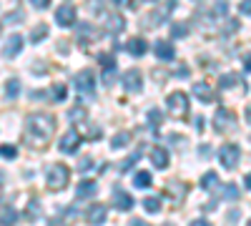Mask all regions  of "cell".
<instances>
[{
  "label": "cell",
  "mask_w": 251,
  "mask_h": 226,
  "mask_svg": "<svg viewBox=\"0 0 251 226\" xmlns=\"http://www.w3.org/2000/svg\"><path fill=\"white\" fill-rule=\"evenodd\" d=\"M55 131V118L48 116V113H33L28 121H25V141H30L33 146H46L50 141Z\"/></svg>",
  "instance_id": "obj_1"
},
{
  "label": "cell",
  "mask_w": 251,
  "mask_h": 226,
  "mask_svg": "<svg viewBox=\"0 0 251 226\" xmlns=\"http://www.w3.org/2000/svg\"><path fill=\"white\" fill-rule=\"evenodd\" d=\"M46 181L50 191H63L71 181V169L63 166V163H53V166L46 171Z\"/></svg>",
  "instance_id": "obj_2"
},
{
  "label": "cell",
  "mask_w": 251,
  "mask_h": 226,
  "mask_svg": "<svg viewBox=\"0 0 251 226\" xmlns=\"http://www.w3.org/2000/svg\"><path fill=\"white\" fill-rule=\"evenodd\" d=\"M219 161H221V166L224 169H236L239 166V161H241V149L234 146V143H226V146L219 149Z\"/></svg>",
  "instance_id": "obj_3"
},
{
  "label": "cell",
  "mask_w": 251,
  "mask_h": 226,
  "mask_svg": "<svg viewBox=\"0 0 251 226\" xmlns=\"http://www.w3.org/2000/svg\"><path fill=\"white\" fill-rule=\"evenodd\" d=\"M236 126V113L231 108H219L216 116H214V128L216 131H228V128H234Z\"/></svg>",
  "instance_id": "obj_4"
},
{
  "label": "cell",
  "mask_w": 251,
  "mask_h": 226,
  "mask_svg": "<svg viewBox=\"0 0 251 226\" xmlns=\"http://www.w3.org/2000/svg\"><path fill=\"white\" fill-rule=\"evenodd\" d=\"M166 103H169V108L176 113V116H183L186 108H188V96L183 91H174L169 98H166Z\"/></svg>",
  "instance_id": "obj_5"
},
{
  "label": "cell",
  "mask_w": 251,
  "mask_h": 226,
  "mask_svg": "<svg viewBox=\"0 0 251 226\" xmlns=\"http://www.w3.org/2000/svg\"><path fill=\"white\" fill-rule=\"evenodd\" d=\"M73 86H75L78 93L93 96V73H91V71H80V73L73 78Z\"/></svg>",
  "instance_id": "obj_6"
},
{
  "label": "cell",
  "mask_w": 251,
  "mask_h": 226,
  "mask_svg": "<svg viewBox=\"0 0 251 226\" xmlns=\"http://www.w3.org/2000/svg\"><path fill=\"white\" fill-rule=\"evenodd\" d=\"M113 206H116L118 211H131V209H133V196L126 194L121 186H116V189H113Z\"/></svg>",
  "instance_id": "obj_7"
},
{
  "label": "cell",
  "mask_w": 251,
  "mask_h": 226,
  "mask_svg": "<svg viewBox=\"0 0 251 226\" xmlns=\"http://www.w3.org/2000/svg\"><path fill=\"white\" fill-rule=\"evenodd\" d=\"M80 141H83V138H80L78 131H68L66 136L60 138V151H63V153H75L78 146H80Z\"/></svg>",
  "instance_id": "obj_8"
},
{
  "label": "cell",
  "mask_w": 251,
  "mask_h": 226,
  "mask_svg": "<svg viewBox=\"0 0 251 226\" xmlns=\"http://www.w3.org/2000/svg\"><path fill=\"white\" fill-rule=\"evenodd\" d=\"M55 20H58V25L71 28V25L75 23V8H73V5H60V8L55 10Z\"/></svg>",
  "instance_id": "obj_9"
},
{
  "label": "cell",
  "mask_w": 251,
  "mask_h": 226,
  "mask_svg": "<svg viewBox=\"0 0 251 226\" xmlns=\"http://www.w3.org/2000/svg\"><path fill=\"white\" fill-rule=\"evenodd\" d=\"M106 216H108V209L103 206V203H93V206L86 211V219H88L91 226H100L103 221H106Z\"/></svg>",
  "instance_id": "obj_10"
},
{
  "label": "cell",
  "mask_w": 251,
  "mask_h": 226,
  "mask_svg": "<svg viewBox=\"0 0 251 226\" xmlns=\"http://www.w3.org/2000/svg\"><path fill=\"white\" fill-rule=\"evenodd\" d=\"M123 88L126 91H141V71L131 68L128 73H123Z\"/></svg>",
  "instance_id": "obj_11"
},
{
  "label": "cell",
  "mask_w": 251,
  "mask_h": 226,
  "mask_svg": "<svg viewBox=\"0 0 251 226\" xmlns=\"http://www.w3.org/2000/svg\"><path fill=\"white\" fill-rule=\"evenodd\" d=\"M20 50H23V35H18V33H13L10 38H8V43H5V58H15Z\"/></svg>",
  "instance_id": "obj_12"
},
{
  "label": "cell",
  "mask_w": 251,
  "mask_h": 226,
  "mask_svg": "<svg viewBox=\"0 0 251 226\" xmlns=\"http://www.w3.org/2000/svg\"><path fill=\"white\" fill-rule=\"evenodd\" d=\"M169 151L166 149H161V146H153L151 149V163H153V169H166L169 166Z\"/></svg>",
  "instance_id": "obj_13"
},
{
  "label": "cell",
  "mask_w": 251,
  "mask_h": 226,
  "mask_svg": "<svg viewBox=\"0 0 251 226\" xmlns=\"http://www.w3.org/2000/svg\"><path fill=\"white\" fill-rule=\"evenodd\" d=\"M153 53H156L161 60H174V55H176V50H174V46L169 43V40H156Z\"/></svg>",
  "instance_id": "obj_14"
},
{
  "label": "cell",
  "mask_w": 251,
  "mask_h": 226,
  "mask_svg": "<svg viewBox=\"0 0 251 226\" xmlns=\"http://www.w3.org/2000/svg\"><path fill=\"white\" fill-rule=\"evenodd\" d=\"M96 194H98V183L96 181H80L78 189H75V196L78 199H91Z\"/></svg>",
  "instance_id": "obj_15"
},
{
  "label": "cell",
  "mask_w": 251,
  "mask_h": 226,
  "mask_svg": "<svg viewBox=\"0 0 251 226\" xmlns=\"http://www.w3.org/2000/svg\"><path fill=\"white\" fill-rule=\"evenodd\" d=\"M194 96L199 100H203V103H211V100L216 98V93L211 91V86H208V83H196L194 86Z\"/></svg>",
  "instance_id": "obj_16"
},
{
  "label": "cell",
  "mask_w": 251,
  "mask_h": 226,
  "mask_svg": "<svg viewBox=\"0 0 251 226\" xmlns=\"http://www.w3.org/2000/svg\"><path fill=\"white\" fill-rule=\"evenodd\" d=\"M146 48H149V46H146L143 38H131L128 43H126V50H128L131 55H136V58H141L146 53Z\"/></svg>",
  "instance_id": "obj_17"
},
{
  "label": "cell",
  "mask_w": 251,
  "mask_h": 226,
  "mask_svg": "<svg viewBox=\"0 0 251 226\" xmlns=\"http://www.w3.org/2000/svg\"><path fill=\"white\" fill-rule=\"evenodd\" d=\"M15 221H18V211L15 209H3L0 211V226H15Z\"/></svg>",
  "instance_id": "obj_18"
},
{
  "label": "cell",
  "mask_w": 251,
  "mask_h": 226,
  "mask_svg": "<svg viewBox=\"0 0 251 226\" xmlns=\"http://www.w3.org/2000/svg\"><path fill=\"white\" fill-rule=\"evenodd\" d=\"M216 186H219V176H216L214 171H208V174L201 176V189L211 191V189H216Z\"/></svg>",
  "instance_id": "obj_19"
},
{
  "label": "cell",
  "mask_w": 251,
  "mask_h": 226,
  "mask_svg": "<svg viewBox=\"0 0 251 226\" xmlns=\"http://www.w3.org/2000/svg\"><path fill=\"white\" fill-rule=\"evenodd\" d=\"M143 206H146V211H149V214H158L161 211V199L158 196H146L143 199Z\"/></svg>",
  "instance_id": "obj_20"
},
{
  "label": "cell",
  "mask_w": 251,
  "mask_h": 226,
  "mask_svg": "<svg viewBox=\"0 0 251 226\" xmlns=\"http://www.w3.org/2000/svg\"><path fill=\"white\" fill-rule=\"evenodd\" d=\"M128 141H131V133H128V131H121V133H116V136L111 138V149H123Z\"/></svg>",
  "instance_id": "obj_21"
},
{
  "label": "cell",
  "mask_w": 251,
  "mask_h": 226,
  "mask_svg": "<svg viewBox=\"0 0 251 226\" xmlns=\"http://www.w3.org/2000/svg\"><path fill=\"white\" fill-rule=\"evenodd\" d=\"M221 196L226 201H236L239 199V189L234 186V183H224V186H221Z\"/></svg>",
  "instance_id": "obj_22"
},
{
  "label": "cell",
  "mask_w": 251,
  "mask_h": 226,
  "mask_svg": "<svg viewBox=\"0 0 251 226\" xmlns=\"http://www.w3.org/2000/svg\"><path fill=\"white\" fill-rule=\"evenodd\" d=\"M151 181H153V178H151V174H149V171H138V174H136V178H133V183H136L138 189L151 186Z\"/></svg>",
  "instance_id": "obj_23"
},
{
  "label": "cell",
  "mask_w": 251,
  "mask_h": 226,
  "mask_svg": "<svg viewBox=\"0 0 251 226\" xmlns=\"http://www.w3.org/2000/svg\"><path fill=\"white\" fill-rule=\"evenodd\" d=\"M108 28H111L113 33H121V30L126 28V20H123L121 15H116V13H113V15L108 18Z\"/></svg>",
  "instance_id": "obj_24"
},
{
  "label": "cell",
  "mask_w": 251,
  "mask_h": 226,
  "mask_svg": "<svg viewBox=\"0 0 251 226\" xmlns=\"http://www.w3.org/2000/svg\"><path fill=\"white\" fill-rule=\"evenodd\" d=\"M169 196H174V201H181L186 196V186L183 183H174V186L169 183Z\"/></svg>",
  "instance_id": "obj_25"
},
{
  "label": "cell",
  "mask_w": 251,
  "mask_h": 226,
  "mask_svg": "<svg viewBox=\"0 0 251 226\" xmlns=\"http://www.w3.org/2000/svg\"><path fill=\"white\" fill-rule=\"evenodd\" d=\"M236 83H241V78L239 75H221V80H219V86L224 88V91H228V88H231V86H236Z\"/></svg>",
  "instance_id": "obj_26"
},
{
  "label": "cell",
  "mask_w": 251,
  "mask_h": 226,
  "mask_svg": "<svg viewBox=\"0 0 251 226\" xmlns=\"http://www.w3.org/2000/svg\"><path fill=\"white\" fill-rule=\"evenodd\" d=\"M18 93H20V80H18V78L8 80V86H5V96H8V98H18Z\"/></svg>",
  "instance_id": "obj_27"
},
{
  "label": "cell",
  "mask_w": 251,
  "mask_h": 226,
  "mask_svg": "<svg viewBox=\"0 0 251 226\" xmlns=\"http://www.w3.org/2000/svg\"><path fill=\"white\" fill-rule=\"evenodd\" d=\"M68 118H71V123L83 121V118H86V108H83V106H73V108L68 111Z\"/></svg>",
  "instance_id": "obj_28"
},
{
  "label": "cell",
  "mask_w": 251,
  "mask_h": 226,
  "mask_svg": "<svg viewBox=\"0 0 251 226\" xmlns=\"http://www.w3.org/2000/svg\"><path fill=\"white\" fill-rule=\"evenodd\" d=\"M25 216H28V221H35V219L40 216V203H38L35 199L28 203V211H25Z\"/></svg>",
  "instance_id": "obj_29"
},
{
  "label": "cell",
  "mask_w": 251,
  "mask_h": 226,
  "mask_svg": "<svg viewBox=\"0 0 251 226\" xmlns=\"http://www.w3.org/2000/svg\"><path fill=\"white\" fill-rule=\"evenodd\" d=\"M18 156V149L15 146H10V143H3V146H0V158H15Z\"/></svg>",
  "instance_id": "obj_30"
},
{
  "label": "cell",
  "mask_w": 251,
  "mask_h": 226,
  "mask_svg": "<svg viewBox=\"0 0 251 226\" xmlns=\"http://www.w3.org/2000/svg\"><path fill=\"white\" fill-rule=\"evenodd\" d=\"M171 35L174 38H186L188 35V25L186 23H174L171 25Z\"/></svg>",
  "instance_id": "obj_31"
},
{
  "label": "cell",
  "mask_w": 251,
  "mask_h": 226,
  "mask_svg": "<svg viewBox=\"0 0 251 226\" xmlns=\"http://www.w3.org/2000/svg\"><path fill=\"white\" fill-rule=\"evenodd\" d=\"M113 78H116V68H103V86L111 88L113 86Z\"/></svg>",
  "instance_id": "obj_32"
},
{
  "label": "cell",
  "mask_w": 251,
  "mask_h": 226,
  "mask_svg": "<svg viewBox=\"0 0 251 226\" xmlns=\"http://www.w3.org/2000/svg\"><path fill=\"white\" fill-rule=\"evenodd\" d=\"M138 158H141V151H136V153H133V156H128V158H126V161H123V163H121V171H123V174H126V171H128V169H131V166H136V161H138Z\"/></svg>",
  "instance_id": "obj_33"
},
{
  "label": "cell",
  "mask_w": 251,
  "mask_h": 226,
  "mask_svg": "<svg viewBox=\"0 0 251 226\" xmlns=\"http://www.w3.org/2000/svg\"><path fill=\"white\" fill-rule=\"evenodd\" d=\"M161 121H163V113L156 111V108H151V113H149V123H151L153 128H158V126H161Z\"/></svg>",
  "instance_id": "obj_34"
},
{
  "label": "cell",
  "mask_w": 251,
  "mask_h": 226,
  "mask_svg": "<svg viewBox=\"0 0 251 226\" xmlns=\"http://www.w3.org/2000/svg\"><path fill=\"white\" fill-rule=\"evenodd\" d=\"M46 35H48V28H46V25H38V28L30 33V40H33V43H38V40H43Z\"/></svg>",
  "instance_id": "obj_35"
},
{
  "label": "cell",
  "mask_w": 251,
  "mask_h": 226,
  "mask_svg": "<svg viewBox=\"0 0 251 226\" xmlns=\"http://www.w3.org/2000/svg\"><path fill=\"white\" fill-rule=\"evenodd\" d=\"M20 20H23V13H13V15H5L3 18V25H10V23H20Z\"/></svg>",
  "instance_id": "obj_36"
},
{
  "label": "cell",
  "mask_w": 251,
  "mask_h": 226,
  "mask_svg": "<svg viewBox=\"0 0 251 226\" xmlns=\"http://www.w3.org/2000/svg\"><path fill=\"white\" fill-rule=\"evenodd\" d=\"M91 166H93V158H91V156H83V158L78 161V171H88Z\"/></svg>",
  "instance_id": "obj_37"
},
{
  "label": "cell",
  "mask_w": 251,
  "mask_h": 226,
  "mask_svg": "<svg viewBox=\"0 0 251 226\" xmlns=\"http://www.w3.org/2000/svg\"><path fill=\"white\" fill-rule=\"evenodd\" d=\"M53 98H55V100H63V98H66V86H63V83L53 86Z\"/></svg>",
  "instance_id": "obj_38"
},
{
  "label": "cell",
  "mask_w": 251,
  "mask_h": 226,
  "mask_svg": "<svg viewBox=\"0 0 251 226\" xmlns=\"http://www.w3.org/2000/svg\"><path fill=\"white\" fill-rule=\"evenodd\" d=\"M98 60H100V63L106 66V68H116V58H113V55H106V53H103Z\"/></svg>",
  "instance_id": "obj_39"
},
{
  "label": "cell",
  "mask_w": 251,
  "mask_h": 226,
  "mask_svg": "<svg viewBox=\"0 0 251 226\" xmlns=\"http://www.w3.org/2000/svg\"><path fill=\"white\" fill-rule=\"evenodd\" d=\"M30 5L38 10H46V8H50V0H30Z\"/></svg>",
  "instance_id": "obj_40"
},
{
  "label": "cell",
  "mask_w": 251,
  "mask_h": 226,
  "mask_svg": "<svg viewBox=\"0 0 251 226\" xmlns=\"http://www.w3.org/2000/svg\"><path fill=\"white\" fill-rule=\"evenodd\" d=\"M239 30V20H228L226 23V33H236Z\"/></svg>",
  "instance_id": "obj_41"
},
{
  "label": "cell",
  "mask_w": 251,
  "mask_h": 226,
  "mask_svg": "<svg viewBox=\"0 0 251 226\" xmlns=\"http://www.w3.org/2000/svg\"><path fill=\"white\" fill-rule=\"evenodd\" d=\"M244 15H251V0H241V8H239Z\"/></svg>",
  "instance_id": "obj_42"
},
{
  "label": "cell",
  "mask_w": 251,
  "mask_h": 226,
  "mask_svg": "<svg viewBox=\"0 0 251 226\" xmlns=\"http://www.w3.org/2000/svg\"><path fill=\"white\" fill-rule=\"evenodd\" d=\"M216 15H226V0H219L216 3V10H214Z\"/></svg>",
  "instance_id": "obj_43"
},
{
  "label": "cell",
  "mask_w": 251,
  "mask_h": 226,
  "mask_svg": "<svg viewBox=\"0 0 251 226\" xmlns=\"http://www.w3.org/2000/svg\"><path fill=\"white\" fill-rule=\"evenodd\" d=\"M191 226H211L206 219H196V221H191Z\"/></svg>",
  "instance_id": "obj_44"
},
{
  "label": "cell",
  "mask_w": 251,
  "mask_h": 226,
  "mask_svg": "<svg viewBox=\"0 0 251 226\" xmlns=\"http://www.w3.org/2000/svg\"><path fill=\"white\" fill-rule=\"evenodd\" d=\"M244 66H246V73H251V55L244 58Z\"/></svg>",
  "instance_id": "obj_45"
},
{
  "label": "cell",
  "mask_w": 251,
  "mask_h": 226,
  "mask_svg": "<svg viewBox=\"0 0 251 226\" xmlns=\"http://www.w3.org/2000/svg\"><path fill=\"white\" fill-rule=\"evenodd\" d=\"M131 226H146V224H143L141 219H131Z\"/></svg>",
  "instance_id": "obj_46"
},
{
  "label": "cell",
  "mask_w": 251,
  "mask_h": 226,
  "mask_svg": "<svg viewBox=\"0 0 251 226\" xmlns=\"http://www.w3.org/2000/svg\"><path fill=\"white\" fill-rule=\"evenodd\" d=\"M244 183H246V189H251V174H246V178H244Z\"/></svg>",
  "instance_id": "obj_47"
},
{
  "label": "cell",
  "mask_w": 251,
  "mask_h": 226,
  "mask_svg": "<svg viewBox=\"0 0 251 226\" xmlns=\"http://www.w3.org/2000/svg\"><path fill=\"white\" fill-rule=\"evenodd\" d=\"M116 5H126V3H131V0H113Z\"/></svg>",
  "instance_id": "obj_48"
},
{
  "label": "cell",
  "mask_w": 251,
  "mask_h": 226,
  "mask_svg": "<svg viewBox=\"0 0 251 226\" xmlns=\"http://www.w3.org/2000/svg\"><path fill=\"white\" fill-rule=\"evenodd\" d=\"M246 121H249V123H251V106H249V108H246Z\"/></svg>",
  "instance_id": "obj_49"
},
{
  "label": "cell",
  "mask_w": 251,
  "mask_h": 226,
  "mask_svg": "<svg viewBox=\"0 0 251 226\" xmlns=\"http://www.w3.org/2000/svg\"><path fill=\"white\" fill-rule=\"evenodd\" d=\"M146 3H149V0H146Z\"/></svg>",
  "instance_id": "obj_50"
},
{
  "label": "cell",
  "mask_w": 251,
  "mask_h": 226,
  "mask_svg": "<svg viewBox=\"0 0 251 226\" xmlns=\"http://www.w3.org/2000/svg\"><path fill=\"white\" fill-rule=\"evenodd\" d=\"M0 196H3V194H0Z\"/></svg>",
  "instance_id": "obj_51"
}]
</instances>
